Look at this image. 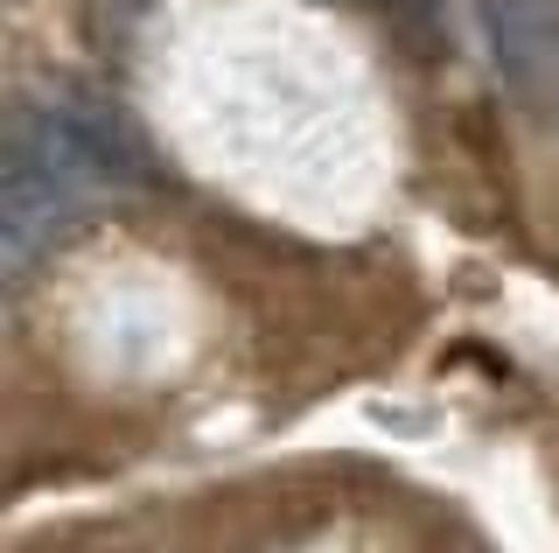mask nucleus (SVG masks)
Returning a JSON list of instances; mask_svg holds the SVG:
<instances>
[{
  "instance_id": "f03ea898",
  "label": "nucleus",
  "mask_w": 559,
  "mask_h": 553,
  "mask_svg": "<svg viewBox=\"0 0 559 553\" xmlns=\"http://www.w3.org/2000/svg\"><path fill=\"white\" fill-rule=\"evenodd\" d=\"M364 8H384V14H427V0H364Z\"/></svg>"
},
{
  "instance_id": "f257e3e1",
  "label": "nucleus",
  "mask_w": 559,
  "mask_h": 553,
  "mask_svg": "<svg viewBox=\"0 0 559 553\" xmlns=\"http://www.w3.org/2000/svg\"><path fill=\"white\" fill-rule=\"evenodd\" d=\"M483 22L503 78L532 106L559 113V0H483Z\"/></svg>"
}]
</instances>
